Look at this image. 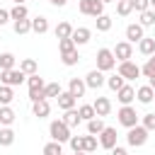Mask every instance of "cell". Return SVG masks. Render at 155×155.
<instances>
[{
	"label": "cell",
	"instance_id": "36",
	"mask_svg": "<svg viewBox=\"0 0 155 155\" xmlns=\"http://www.w3.org/2000/svg\"><path fill=\"white\" fill-rule=\"evenodd\" d=\"M107 85H109V90H114V92H119L124 85H126V80L121 78V75H111V78H107Z\"/></svg>",
	"mask_w": 155,
	"mask_h": 155
},
{
	"label": "cell",
	"instance_id": "51",
	"mask_svg": "<svg viewBox=\"0 0 155 155\" xmlns=\"http://www.w3.org/2000/svg\"><path fill=\"white\" fill-rule=\"evenodd\" d=\"M150 7H153V10H155V0H150Z\"/></svg>",
	"mask_w": 155,
	"mask_h": 155
},
{
	"label": "cell",
	"instance_id": "20",
	"mask_svg": "<svg viewBox=\"0 0 155 155\" xmlns=\"http://www.w3.org/2000/svg\"><path fill=\"white\" fill-rule=\"evenodd\" d=\"M73 31H75V29H73L70 22H61V24L56 27V39H58V41H61V39H70Z\"/></svg>",
	"mask_w": 155,
	"mask_h": 155
},
{
	"label": "cell",
	"instance_id": "5",
	"mask_svg": "<svg viewBox=\"0 0 155 155\" xmlns=\"http://www.w3.org/2000/svg\"><path fill=\"white\" fill-rule=\"evenodd\" d=\"M111 68H116L114 51H111V48H99V51H97V70L107 73V70H111Z\"/></svg>",
	"mask_w": 155,
	"mask_h": 155
},
{
	"label": "cell",
	"instance_id": "32",
	"mask_svg": "<svg viewBox=\"0 0 155 155\" xmlns=\"http://www.w3.org/2000/svg\"><path fill=\"white\" fill-rule=\"evenodd\" d=\"M143 29L145 27H153L155 24V10H145V12H140V22H138Z\"/></svg>",
	"mask_w": 155,
	"mask_h": 155
},
{
	"label": "cell",
	"instance_id": "27",
	"mask_svg": "<svg viewBox=\"0 0 155 155\" xmlns=\"http://www.w3.org/2000/svg\"><path fill=\"white\" fill-rule=\"evenodd\" d=\"M78 114H80L82 121H92V119H97V111H94L92 104H82V107L78 109Z\"/></svg>",
	"mask_w": 155,
	"mask_h": 155
},
{
	"label": "cell",
	"instance_id": "28",
	"mask_svg": "<svg viewBox=\"0 0 155 155\" xmlns=\"http://www.w3.org/2000/svg\"><path fill=\"white\" fill-rule=\"evenodd\" d=\"M94 150H97V136H90V133L82 136V153L90 155V153H94Z\"/></svg>",
	"mask_w": 155,
	"mask_h": 155
},
{
	"label": "cell",
	"instance_id": "22",
	"mask_svg": "<svg viewBox=\"0 0 155 155\" xmlns=\"http://www.w3.org/2000/svg\"><path fill=\"white\" fill-rule=\"evenodd\" d=\"M31 111H34V116L44 119V116H48V114H51V107H48V102H46V99H41V102H34V104H31Z\"/></svg>",
	"mask_w": 155,
	"mask_h": 155
},
{
	"label": "cell",
	"instance_id": "49",
	"mask_svg": "<svg viewBox=\"0 0 155 155\" xmlns=\"http://www.w3.org/2000/svg\"><path fill=\"white\" fill-rule=\"evenodd\" d=\"M148 85H150V87L155 90V75H153V78H148Z\"/></svg>",
	"mask_w": 155,
	"mask_h": 155
},
{
	"label": "cell",
	"instance_id": "50",
	"mask_svg": "<svg viewBox=\"0 0 155 155\" xmlns=\"http://www.w3.org/2000/svg\"><path fill=\"white\" fill-rule=\"evenodd\" d=\"M12 2H15V5H24V0H12Z\"/></svg>",
	"mask_w": 155,
	"mask_h": 155
},
{
	"label": "cell",
	"instance_id": "55",
	"mask_svg": "<svg viewBox=\"0 0 155 155\" xmlns=\"http://www.w3.org/2000/svg\"><path fill=\"white\" fill-rule=\"evenodd\" d=\"M0 73H2V70H0Z\"/></svg>",
	"mask_w": 155,
	"mask_h": 155
},
{
	"label": "cell",
	"instance_id": "17",
	"mask_svg": "<svg viewBox=\"0 0 155 155\" xmlns=\"http://www.w3.org/2000/svg\"><path fill=\"white\" fill-rule=\"evenodd\" d=\"M138 51H140L143 56H155V39H153V36H143V39L138 41Z\"/></svg>",
	"mask_w": 155,
	"mask_h": 155
},
{
	"label": "cell",
	"instance_id": "26",
	"mask_svg": "<svg viewBox=\"0 0 155 155\" xmlns=\"http://www.w3.org/2000/svg\"><path fill=\"white\" fill-rule=\"evenodd\" d=\"M104 128H107V126H104V121H102L99 116L92 119V121H87V133H90V136H99Z\"/></svg>",
	"mask_w": 155,
	"mask_h": 155
},
{
	"label": "cell",
	"instance_id": "43",
	"mask_svg": "<svg viewBox=\"0 0 155 155\" xmlns=\"http://www.w3.org/2000/svg\"><path fill=\"white\" fill-rule=\"evenodd\" d=\"M70 148H73V153H82V136H70Z\"/></svg>",
	"mask_w": 155,
	"mask_h": 155
},
{
	"label": "cell",
	"instance_id": "3",
	"mask_svg": "<svg viewBox=\"0 0 155 155\" xmlns=\"http://www.w3.org/2000/svg\"><path fill=\"white\" fill-rule=\"evenodd\" d=\"M148 128L145 126H133V128H128V133H126V140H128V145L131 148H140V145H145L148 143Z\"/></svg>",
	"mask_w": 155,
	"mask_h": 155
},
{
	"label": "cell",
	"instance_id": "11",
	"mask_svg": "<svg viewBox=\"0 0 155 155\" xmlns=\"http://www.w3.org/2000/svg\"><path fill=\"white\" fill-rule=\"evenodd\" d=\"M104 82H107V80H104V73H102V70H90L87 78H85V85H87L90 90H99Z\"/></svg>",
	"mask_w": 155,
	"mask_h": 155
},
{
	"label": "cell",
	"instance_id": "31",
	"mask_svg": "<svg viewBox=\"0 0 155 155\" xmlns=\"http://www.w3.org/2000/svg\"><path fill=\"white\" fill-rule=\"evenodd\" d=\"M15 116H17V114H15L10 107H0V124H2V126H10V124L15 121Z\"/></svg>",
	"mask_w": 155,
	"mask_h": 155
},
{
	"label": "cell",
	"instance_id": "38",
	"mask_svg": "<svg viewBox=\"0 0 155 155\" xmlns=\"http://www.w3.org/2000/svg\"><path fill=\"white\" fill-rule=\"evenodd\" d=\"M140 75H145V78H153V75H155V56H150V58L145 61V65L140 68Z\"/></svg>",
	"mask_w": 155,
	"mask_h": 155
},
{
	"label": "cell",
	"instance_id": "40",
	"mask_svg": "<svg viewBox=\"0 0 155 155\" xmlns=\"http://www.w3.org/2000/svg\"><path fill=\"white\" fill-rule=\"evenodd\" d=\"M31 31V19H19L15 22V34H27Z\"/></svg>",
	"mask_w": 155,
	"mask_h": 155
},
{
	"label": "cell",
	"instance_id": "44",
	"mask_svg": "<svg viewBox=\"0 0 155 155\" xmlns=\"http://www.w3.org/2000/svg\"><path fill=\"white\" fill-rule=\"evenodd\" d=\"M131 5H133L136 12H145V10H150V0H131Z\"/></svg>",
	"mask_w": 155,
	"mask_h": 155
},
{
	"label": "cell",
	"instance_id": "46",
	"mask_svg": "<svg viewBox=\"0 0 155 155\" xmlns=\"http://www.w3.org/2000/svg\"><path fill=\"white\" fill-rule=\"evenodd\" d=\"M10 19H12V17H10V12H7V10H0V27H2V24H7Z\"/></svg>",
	"mask_w": 155,
	"mask_h": 155
},
{
	"label": "cell",
	"instance_id": "19",
	"mask_svg": "<svg viewBox=\"0 0 155 155\" xmlns=\"http://www.w3.org/2000/svg\"><path fill=\"white\" fill-rule=\"evenodd\" d=\"M19 70L29 78V75H36V73H39V65H36L34 58H22V61H19Z\"/></svg>",
	"mask_w": 155,
	"mask_h": 155
},
{
	"label": "cell",
	"instance_id": "13",
	"mask_svg": "<svg viewBox=\"0 0 155 155\" xmlns=\"http://www.w3.org/2000/svg\"><path fill=\"white\" fill-rule=\"evenodd\" d=\"M116 99H119V102H121L124 107H128V104H131V102L136 99V90H133L131 85H124V87H121V90L116 92Z\"/></svg>",
	"mask_w": 155,
	"mask_h": 155
},
{
	"label": "cell",
	"instance_id": "52",
	"mask_svg": "<svg viewBox=\"0 0 155 155\" xmlns=\"http://www.w3.org/2000/svg\"><path fill=\"white\" fill-rule=\"evenodd\" d=\"M73 155H87V153H73Z\"/></svg>",
	"mask_w": 155,
	"mask_h": 155
},
{
	"label": "cell",
	"instance_id": "23",
	"mask_svg": "<svg viewBox=\"0 0 155 155\" xmlns=\"http://www.w3.org/2000/svg\"><path fill=\"white\" fill-rule=\"evenodd\" d=\"M82 119H80V114H78V109H68L65 114H63V124L68 126V128H75L78 124H80Z\"/></svg>",
	"mask_w": 155,
	"mask_h": 155
},
{
	"label": "cell",
	"instance_id": "54",
	"mask_svg": "<svg viewBox=\"0 0 155 155\" xmlns=\"http://www.w3.org/2000/svg\"><path fill=\"white\" fill-rule=\"evenodd\" d=\"M0 128H2V124H0Z\"/></svg>",
	"mask_w": 155,
	"mask_h": 155
},
{
	"label": "cell",
	"instance_id": "48",
	"mask_svg": "<svg viewBox=\"0 0 155 155\" xmlns=\"http://www.w3.org/2000/svg\"><path fill=\"white\" fill-rule=\"evenodd\" d=\"M48 2H51V5H56V7H63L68 0H48Z\"/></svg>",
	"mask_w": 155,
	"mask_h": 155
},
{
	"label": "cell",
	"instance_id": "41",
	"mask_svg": "<svg viewBox=\"0 0 155 155\" xmlns=\"http://www.w3.org/2000/svg\"><path fill=\"white\" fill-rule=\"evenodd\" d=\"M44 155H61V143H56V140L46 143L44 145Z\"/></svg>",
	"mask_w": 155,
	"mask_h": 155
},
{
	"label": "cell",
	"instance_id": "42",
	"mask_svg": "<svg viewBox=\"0 0 155 155\" xmlns=\"http://www.w3.org/2000/svg\"><path fill=\"white\" fill-rule=\"evenodd\" d=\"M58 48H61V53H68V51L75 48V41H73V39H61V41H58Z\"/></svg>",
	"mask_w": 155,
	"mask_h": 155
},
{
	"label": "cell",
	"instance_id": "39",
	"mask_svg": "<svg viewBox=\"0 0 155 155\" xmlns=\"http://www.w3.org/2000/svg\"><path fill=\"white\" fill-rule=\"evenodd\" d=\"M109 29H111V17L109 15L97 17V31H109Z\"/></svg>",
	"mask_w": 155,
	"mask_h": 155
},
{
	"label": "cell",
	"instance_id": "21",
	"mask_svg": "<svg viewBox=\"0 0 155 155\" xmlns=\"http://www.w3.org/2000/svg\"><path fill=\"white\" fill-rule=\"evenodd\" d=\"M75 97L70 94V92H61V97H58V107L63 109V111H68V109H75Z\"/></svg>",
	"mask_w": 155,
	"mask_h": 155
},
{
	"label": "cell",
	"instance_id": "33",
	"mask_svg": "<svg viewBox=\"0 0 155 155\" xmlns=\"http://www.w3.org/2000/svg\"><path fill=\"white\" fill-rule=\"evenodd\" d=\"M116 12H119L121 17H128V15L133 12V5H131V0H119V2H116Z\"/></svg>",
	"mask_w": 155,
	"mask_h": 155
},
{
	"label": "cell",
	"instance_id": "8",
	"mask_svg": "<svg viewBox=\"0 0 155 155\" xmlns=\"http://www.w3.org/2000/svg\"><path fill=\"white\" fill-rule=\"evenodd\" d=\"M114 58H116L119 63L131 61V58H133V44H128V41H119V44L114 46Z\"/></svg>",
	"mask_w": 155,
	"mask_h": 155
},
{
	"label": "cell",
	"instance_id": "18",
	"mask_svg": "<svg viewBox=\"0 0 155 155\" xmlns=\"http://www.w3.org/2000/svg\"><path fill=\"white\" fill-rule=\"evenodd\" d=\"M126 39H128V44L140 41V39H143V27H140V24H128V27H126Z\"/></svg>",
	"mask_w": 155,
	"mask_h": 155
},
{
	"label": "cell",
	"instance_id": "37",
	"mask_svg": "<svg viewBox=\"0 0 155 155\" xmlns=\"http://www.w3.org/2000/svg\"><path fill=\"white\" fill-rule=\"evenodd\" d=\"M61 92H63V90H61V85H58V82H48V85H46V90H44L46 99H48V97H56V99H58V97H61Z\"/></svg>",
	"mask_w": 155,
	"mask_h": 155
},
{
	"label": "cell",
	"instance_id": "45",
	"mask_svg": "<svg viewBox=\"0 0 155 155\" xmlns=\"http://www.w3.org/2000/svg\"><path fill=\"white\" fill-rule=\"evenodd\" d=\"M140 126H145L148 131H155V114H143V124Z\"/></svg>",
	"mask_w": 155,
	"mask_h": 155
},
{
	"label": "cell",
	"instance_id": "10",
	"mask_svg": "<svg viewBox=\"0 0 155 155\" xmlns=\"http://www.w3.org/2000/svg\"><path fill=\"white\" fill-rule=\"evenodd\" d=\"M99 145H102L104 150H114V148H116V128L107 126V128L99 133Z\"/></svg>",
	"mask_w": 155,
	"mask_h": 155
},
{
	"label": "cell",
	"instance_id": "35",
	"mask_svg": "<svg viewBox=\"0 0 155 155\" xmlns=\"http://www.w3.org/2000/svg\"><path fill=\"white\" fill-rule=\"evenodd\" d=\"M61 61H63V65H75V63L80 61L78 48H73V51H68V53H61Z\"/></svg>",
	"mask_w": 155,
	"mask_h": 155
},
{
	"label": "cell",
	"instance_id": "1",
	"mask_svg": "<svg viewBox=\"0 0 155 155\" xmlns=\"http://www.w3.org/2000/svg\"><path fill=\"white\" fill-rule=\"evenodd\" d=\"M27 82H29V99H31V104L46 99V94H44L46 85H44V78H39V73H36V75H29Z\"/></svg>",
	"mask_w": 155,
	"mask_h": 155
},
{
	"label": "cell",
	"instance_id": "30",
	"mask_svg": "<svg viewBox=\"0 0 155 155\" xmlns=\"http://www.w3.org/2000/svg\"><path fill=\"white\" fill-rule=\"evenodd\" d=\"M15 53H0V70H12L15 68Z\"/></svg>",
	"mask_w": 155,
	"mask_h": 155
},
{
	"label": "cell",
	"instance_id": "7",
	"mask_svg": "<svg viewBox=\"0 0 155 155\" xmlns=\"http://www.w3.org/2000/svg\"><path fill=\"white\" fill-rule=\"evenodd\" d=\"M116 116H119V124H121V126H126V128H133V126H138V119H140L131 104H128V107H121Z\"/></svg>",
	"mask_w": 155,
	"mask_h": 155
},
{
	"label": "cell",
	"instance_id": "16",
	"mask_svg": "<svg viewBox=\"0 0 155 155\" xmlns=\"http://www.w3.org/2000/svg\"><path fill=\"white\" fill-rule=\"evenodd\" d=\"M136 97H138V102L150 104V102L155 99V90H153L150 85H143V87H138V90H136Z\"/></svg>",
	"mask_w": 155,
	"mask_h": 155
},
{
	"label": "cell",
	"instance_id": "24",
	"mask_svg": "<svg viewBox=\"0 0 155 155\" xmlns=\"http://www.w3.org/2000/svg\"><path fill=\"white\" fill-rule=\"evenodd\" d=\"M31 31H36V34H46V31H48V19L41 17V15L34 17V19H31Z\"/></svg>",
	"mask_w": 155,
	"mask_h": 155
},
{
	"label": "cell",
	"instance_id": "53",
	"mask_svg": "<svg viewBox=\"0 0 155 155\" xmlns=\"http://www.w3.org/2000/svg\"><path fill=\"white\" fill-rule=\"evenodd\" d=\"M102 2H114V0H102Z\"/></svg>",
	"mask_w": 155,
	"mask_h": 155
},
{
	"label": "cell",
	"instance_id": "2",
	"mask_svg": "<svg viewBox=\"0 0 155 155\" xmlns=\"http://www.w3.org/2000/svg\"><path fill=\"white\" fill-rule=\"evenodd\" d=\"M48 136H51V140H56V143H68V140H70V128L63 124V119H58V121H51Z\"/></svg>",
	"mask_w": 155,
	"mask_h": 155
},
{
	"label": "cell",
	"instance_id": "34",
	"mask_svg": "<svg viewBox=\"0 0 155 155\" xmlns=\"http://www.w3.org/2000/svg\"><path fill=\"white\" fill-rule=\"evenodd\" d=\"M27 15H29V12H27V7H24V5H15V7L10 10V17H12L15 22H19V19H27Z\"/></svg>",
	"mask_w": 155,
	"mask_h": 155
},
{
	"label": "cell",
	"instance_id": "14",
	"mask_svg": "<svg viewBox=\"0 0 155 155\" xmlns=\"http://www.w3.org/2000/svg\"><path fill=\"white\" fill-rule=\"evenodd\" d=\"M92 107H94V111H97V116L102 119V116H107L109 111H111V102L107 99V97H97L94 102H92Z\"/></svg>",
	"mask_w": 155,
	"mask_h": 155
},
{
	"label": "cell",
	"instance_id": "15",
	"mask_svg": "<svg viewBox=\"0 0 155 155\" xmlns=\"http://www.w3.org/2000/svg\"><path fill=\"white\" fill-rule=\"evenodd\" d=\"M90 36H92V31L87 29V27H78L75 31H73V41H75V46H82V44H87L90 41Z\"/></svg>",
	"mask_w": 155,
	"mask_h": 155
},
{
	"label": "cell",
	"instance_id": "29",
	"mask_svg": "<svg viewBox=\"0 0 155 155\" xmlns=\"http://www.w3.org/2000/svg\"><path fill=\"white\" fill-rule=\"evenodd\" d=\"M12 99H15V92H12V87H7V85H0V107H7Z\"/></svg>",
	"mask_w": 155,
	"mask_h": 155
},
{
	"label": "cell",
	"instance_id": "6",
	"mask_svg": "<svg viewBox=\"0 0 155 155\" xmlns=\"http://www.w3.org/2000/svg\"><path fill=\"white\" fill-rule=\"evenodd\" d=\"M24 73L19 70V68H12V70H2L0 73V82L2 85H7V87H17V85H22L24 82Z\"/></svg>",
	"mask_w": 155,
	"mask_h": 155
},
{
	"label": "cell",
	"instance_id": "12",
	"mask_svg": "<svg viewBox=\"0 0 155 155\" xmlns=\"http://www.w3.org/2000/svg\"><path fill=\"white\" fill-rule=\"evenodd\" d=\"M85 90H87V85H85V80H80V78H70V82H68V92L78 99V97H82L85 94Z\"/></svg>",
	"mask_w": 155,
	"mask_h": 155
},
{
	"label": "cell",
	"instance_id": "25",
	"mask_svg": "<svg viewBox=\"0 0 155 155\" xmlns=\"http://www.w3.org/2000/svg\"><path fill=\"white\" fill-rule=\"evenodd\" d=\"M12 143H15V131H12L10 126H2V128H0V145L7 148V145H12Z\"/></svg>",
	"mask_w": 155,
	"mask_h": 155
},
{
	"label": "cell",
	"instance_id": "4",
	"mask_svg": "<svg viewBox=\"0 0 155 155\" xmlns=\"http://www.w3.org/2000/svg\"><path fill=\"white\" fill-rule=\"evenodd\" d=\"M78 10H80L82 15L97 19V17L104 15V2H102V0H80V2H78Z\"/></svg>",
	"mask_w": 155,
	"mask_h": 155
},
{
	"label": "cell",
	"instance_id": "47",
	"mask_svg": "<svg viewBox=\"0 0 155 155\" xmlns=\"http://www.w3.org/2000/svg\"><path fill=\"white\" fill-rule=\"evenodd\" d=\"M111 155H128V153H126V148H121V145H116V148L111 150Z\"/></svg>",
	"mask_w": 155,
	"mask_h": 155
},
{
	"label": "cell",
	"instance_id": "9",
	"mask_svg": "<svg viewBox=\"0 0 155 155\" xmlns=\"http://www.w3.org/2000/svg\"><path fill=\"white\" fill-rule=\"evenodd\" d=\"M119 75L124 80H136L140 75V65H136L133 61H124V63H119Z\"/></svg>",
	"mask_w": 155,
	"mask_h": 155
}]
</instances>
